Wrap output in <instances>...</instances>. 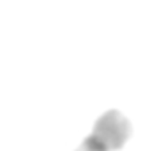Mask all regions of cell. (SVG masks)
Listing matches in <instances>:
<instances>
[{
  "label": "cell",
  "mask_w": 150,
  "mask_h": 151,
  "mask_svg": "<svg viewBox=\"0 0 150 151\" xmlns=\"http://www.w3.org/2000/svg\"><path fill=\"white\" fill-rule=\"evenodd\" d=\"M133 135V125L118 109L103 113L74 151H120Z\"/></svg>",
  "instance_id": "cell-1"
}]
</instances>
